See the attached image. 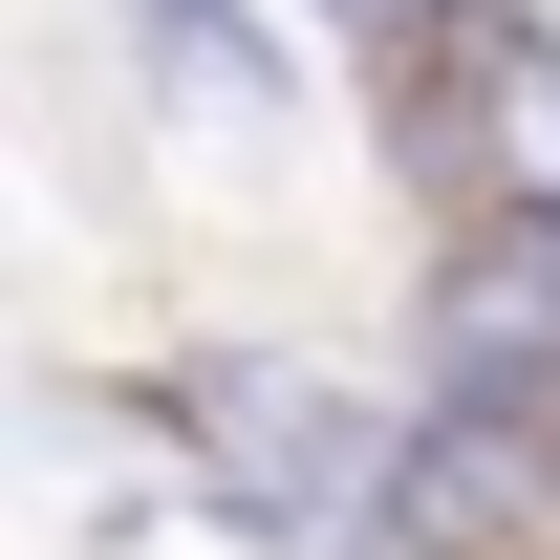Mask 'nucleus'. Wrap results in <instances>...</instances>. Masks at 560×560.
Returning <instances> with one entry per match:
<instances>
[{
    "instance_id": "obj_1",
    "label": "nucleus",
    "mask_w": 560,
    "mask_h": 560,
    "mask_svg": "<svg viewBox=\"0 0 560 560\" xmlns=\"http://www.w3.org/2000/svg\"><path fill=\"white\" fill-rule=\"evenodd\" d=\"M173 495L259 560H410V388L324 346H173Z\"/></svg>"
},
{
    "instance_id": "obj_4",
    "label": "nucleus",
    "mask_w": 560,
    "mask_h": 560,
    "mask_svg": "<svg viewBox=\"0 0 560 560\" xmlns=\"http://www.w3.org/2000/svg\"><path fill=\"white\" fill-rule=\"evenodd\" d=\"M130 22V66L173 86V108H215V130H280L302 108V22L280 0H108Z\"/></svg>"
},
{
    "instance_id": "obj_2",
    "label": "nucleus",
    "mask_w": 560,
    "mask_h": 560,
    "mask_svg": "<svg viewBox=\"0 0 560 560\" xmlns=\"http://www.w3.org/2000/svg\"><path fill=\"white\" fill-rule=\"evenodd\" d=\"M410 388H475V410H539V431H560V195H475V215H431Z\"/></svg>"
},
{
    "instance_id": "obj_3",
    "label": "nucleus",
    "mask_w": 560,
    "mask_h": 560,
    "mask_svg": "<svg viewBox=\"0 0 560 560\" xmlns=\"http://www.w3.org/2000/svg\"><path fill=\"white\" fill-rule=\"evenodd\" d=\"M410 560H560V431L410 388Z\"/></svg>"
}]
</instances>
